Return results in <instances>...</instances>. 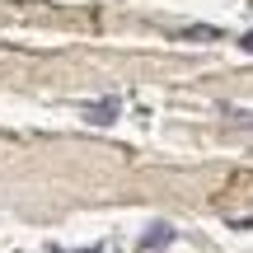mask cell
Listing matches in <instances>:
<instances>
[{
	"label": "cell",
	"mask_w": 253,
	"mask_h": 253,
	"mask_svg": "<svg viewBox=\"0 0 253 253\" xmlns=\"http://www.w3.org/2000/svg\"><path fill=\"white\" fill-rule=\"evenodd\" d=\"M118 113H122V99H103V103H84V118H89L94 126H108V122H118Z\"/></svg>",
	"instance_id": "6da1fadb"
},
{
	"label": "cell",
	"mask_w": 253,
	"mask_h": 253,
	"mask_svg": "<svg viewBox=\"0 0 253 253\" xmlns=\"http://www.w3.org/2000/svg\"><path fill=\"white\" fill-rule=\"evenodd\" d=\"M164 244H173V225H164V220H160V225H150V235H141V244H136V249H141V253H155V249H164Z\"/></svg>",
	"instance_id": "7a4b0ae2"
},
{
	"label": "cell",
	"mask_w": 253,
	"mask_h": 253,
	"mask_svg": "<svg viewBox=\"0 0 253 253\" xmlns=\"http://www.w3.org/2000/svg\"><path fill=\"white\" fill-rule=\"evenodd\" d=\"M173 38H220V28L216 24H188V28H178Z\"/></svg>",
	"instance_id": "3957f363"
},
{
	"label": "cell",
	"mask_w": 253,
	"mask_h": 253,
	"mask_svg": "<svg viewBox=\"0 0 253 253\" xmlns=\"http://www.w3.org/2000/svg\"><path fill=\"white\" fill-rule=\"evenodd\" d=\"M235 118H239V126H249V131H253V113H239L235 108Z\"/></svg>",
	"instance_id": "277c9868"
},
{
	"label": "cell",
	"mask_w": 253,
	"mask_h": 253,
	"mask_svg": "<svg viewBox=\"0 0 253 253\" xmlns=\"http://www.w3.org/2000/svg\"><path fill=\"white\" fill-rule=\"evenodd\" d=\"M235 230H253V216L249 220H235Z\"/></svg>",
	"instance_id": "5b68a950"
},
{
	"label": "cell",
	"mask_w": 253,
	"mask_h": 253,
	"mask_svg": "<svg viewBox=\"0 0 253 253\" xmlns=\"http://www.w3.org/2000/svg\"><path fill=\"white\" fill-rule=\"evenodd\" d=\"M239 47H244V52H253V33H244V42H239Z\"/></svg>",
	"instance_id": "8992f818"
},
{
	"label": "cell",
	"mask_w": 253,
	"mask_h": 253,
	"mask_svg": "<svg viewBox=\"0 0 253 253\" xmlns=\"http://www.w3.org/2000/svg\"><path fill=\"white\" fill-rule=\"evenodd\" d=\"M80 253H103V249H99V244H94V249H80Z\"/></svg>",
	"instance_id": "52a82bcc"
}]
</instances>
